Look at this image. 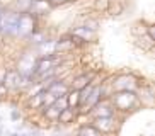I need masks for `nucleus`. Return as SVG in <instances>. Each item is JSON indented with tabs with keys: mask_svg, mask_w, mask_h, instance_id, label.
Returning <instances> with one entry per match:
<instances>
[{
	"mask_svg": "<svg viewBox=\"0 0 155 136\" xmlns=\"http://www.w3.org/2000/svg\"><path fill=\"white\" fill-rule=\"evenodd\" d=\"M109 7V0H94V9L97 12H106Z\"/></svg>",
	"mask_w": 155,
	"mask_h": 136,
	"instance_id": "obj_16",
	"label": "nucleus"
},
{
	"mask_svg": "<svg viewBox=\"0 0 155 136\" xmlns=\"http://www.w3.org/2000/svg\"><path fill=\"white\" fill-rule=\"evenodd\" d=\"M22 119V112L19 111L17 107H14L12 111H10V121H14V122H19Z\"/></svg>",
	"mask_w": 155,
	"mask_h": 136,
	"instance_id": "obj_18",
	"label": "nucleus"
},
{
	"mask_svg": "<svg viewBox=\"0 0 155 136\" xmlns=\"http://www.w3.org/2000/svg\"><path fill=\"white\" fill-rule=\"evenodd\" d=\"M9 136H26L24 133H19V131H14V133H7Z\"/></svg>",
	"mask_w": 155,
	"mask_h": 136,
	"instance_id": "obj_22",
	"label": "nucleus"
},
{
	"mask_svg": "<svg viewBox=\"0 0 155 136\" xmlns=\"http://www.w3.org/2000/svg\"><path fill=\"white\" fill-rule=\"evenodd\" d=\"M53 136H60V134H53Z\"/></svg>",
	"mask_w": 155,
	"mask_h": 136,
	"instance_id": "obj_24",
	"label": "nucleus"
},
{
	"mask_svg": "<svg viewBox=\"0 0 155 136\" xmlns=\"http://www.w3.org/2000/svg\"><path fill=\"white\" fill-rule=\"evenodd\" d=\"M9 89H7V85H5V83H0V99H2V97H7V95H9Z\"/></svg>",
	"mask_w": 155,
	"mask_h": 136,
	"instance_id": "obj_20",
	"label": "nucleus"
},
{
	"mask_svg": "<svg viewBox=\"0 0 155 136\" xmlns=\"http://www.w3.org/2000/svg\"><path fill=\"white\" fill-rule=\"evenodd\" d=\"M34 50L39 53V58L50 56V54L56 53V39H48V37H46L43 43H39V44L34 46Z\"/></svg>",
	"mask_w": 155,
	"mask_h": 136,
	"instance_id": "obj_9",
	"label": "nucleus"
},
{
	"mask_svg": "<svg viewBox=\"0 0 155 136\" xmlns=\"http://www.w3.org/2000/svg\"><path fill=\"white\" fill-rule=\"evenodd\" d=\"M77 136H104V134H102L97 128L92 126V122H89V124H84V126L78 128Z\"/></svg>",
	"mask_w": 155,
	"mask_h": 136,
	"instance_id": "obj_13",
	"label": "nucleus"
},
{
	"mask_svg": "<svg viewBox=\"0 0 155 136\" xmlns=\"http://www.w3.org/2000/svg\"><path fill=\"white\" fill-rule=\"evenodd\" d=\"M68 34L72 37H75V39H78L80 43H91V41H94V39H96V36H97L96 31H92V29L85 27L84 24L72 27V29L68 31Z\"/></svg>",
	"mask_w": 155,
	"mask_h": 136,
	"instance_id": "obj_5",
	"label": "nucleus"
},
{
	"mask_svg": "<svg viewBox=\"0 0 155 136\" xmlns=\"http://www.w3.org/2000/svg\"><path fill=\"white\" fill-rule=\"evenodd\" d=\"M92 80H94V73H80L77 77H73V80L70 82V89L80 90V89H84L85 85H89Z\"/></svg>",
	"mask_w": 155,
	"mask_h": 136,
	"instance_id": "obj_11",
	"label": "nucleus"
},
{
	"mask_svg": "<svg viewBox=\"0 0 155 136\" xmlns=\"http://www.w3.org/2000/svg\"><path fill=\"white\" fill-rule=\"evenodd\" d=\"M39 27V17L32 15L29 12L19 14V24H17V37L21 39H26V37L34 32Z\"/></svg>",
	"mask_w": 155,
	"mask_h": 136,
	"instance_id": "obj_3",
	"label": "nucleus"
},
{
	"mask_svg": "<svg viewBox=\"0 0 155 136\" xmlns=\"http://www.w3.org/2000/svg\"><path fill=\"white\" fill-rule=\"evenodd\" d=\"M113 90H137L138 89V82L133 75H118L114 78V82L111 83Z\"/></svg>",
	"mask_w": 155,
	"mask_h": 136,
	"instance_id": "obj_4",
	"label": "nucleus"
},
{
	"mask_svg": "<svg viewBox=\"0 0 155 136\" xmlns=\"http://www.w3.org/2000/svg\"><path fill=\"white\" fill-rule=\"evenodd\" d=\"M48 2H50L51 7L55 9V7H63V5H67L70 0H48Z\"/></svg>",
	"mask_w": 155,
	"mask_h": 136,
	"instance_id": "obj_19",
	"label": "nucleus"
},
{
	"mask_svg": "<svg viewBox=\"0 0 155 136\" xmlns=\"http://www.w3.org/2000/svg\"><path fill=\"white\" fill-rule=\"evenodd\" d=\"M4 77H5V68H4V66H0V83L4 82Z\"/></svg>",
	"mask_w": 155,
	"mask_h": 136,
	"instance_id": "obj_21",
	"label": "nucleus"
},
{
	"mask_svg": "<svg viewBox=\"0 0 155 136\" xmlns=\"http://www.w3.org/2000/svg\"><path fill=\"white\" fill-rule=\"evenodd\" d=\"M0 124H2V116H0Z\"/></svg>",
	"mask_w": 155,
	"mask_h": 136,
	"instance_id": "obj_23",
	"label": "nucleus"
},
{
	"mask_svg": "<svg viewBox=\"0 0 155 136\" xmlns=\"http://www.w3.org/2000/svg\"><path fill=\"white\" fill-rule=\"evenodd\" d=\"M45 92V90H43ZM43 92H39V94L36 95H31V97H28V107L32 109V111H38V109L43 105Z\"/></svg>",
	"mask_w": 155,
	"mask_h": 136,
	"instance_id": "obj_15",
	"label": "nucleus"
},
{
	"mask_svg": "<svg viewBox=\"0 0 155 136\" xmlns=\"http://www.w3.org/2000/svg\"><path fill=\"white\" fill-rule=\"evenodd\" d=\"M77 118H78L77 107H65V109H61V111H60L56 122H58V124H61V126H65V124H70V122H73Z\"/></svg>",
	"mask_w": 155,
	"mask_h": 136,
	"instance_id": "obj_10",
	"label": "nucleus"
},
{
	"mask_svg": "<svg viewBox=\"0 0 155 136\" xmlns=\"http://www.w3.org/2000/svg\"><path fill=\"white\" fill-rule=\"evenodd\" d=\"M84 26L85 27H89V29H92V31H96L97 32V29H99V21L97 19H92V17H87L85 21H84Z\"/></svg>",
	"mask_w": 155,
	"mask_h": 136,
	"instance_id": "obj_17",
	"label": "nucleus"
},
{
	"mask_svg": "<svg viewBox=\"0 0 155 136\" xmlns=\"http://www.w3.org/2000/svg\"><path fill=\"white\" fill-rule=\"evenodd\" d=\"M67 105L68 107H77L80 105V97H78V90H75V89H70L68 92H67Z\"/></svg>",
	"mask_w": 155,
	"mask_h": 136,
	"instance_id": "obj_14",
	"label": "nucleus"
},
{
	"mask_svg": "<svg viewBox=\"0 0 155 136\" xmlns=\"http://www.w3.org/2000/svg\"><path fill=\"white\" fill-rule=\"evenodd\" d=\"M109 102L114 107V111H119V112L133 111L138 105L137 90H116L111 94Z\"/></svg>",
	"mask_w": 155,
	"mask_h": 136,
	"instance_id": "obj_1",
	"label": "nucleus"
},
{
	"mask_svg": "<svg viewBox=\"0 0 155 136\" xmlns=\"http://www.w3.org/2000/svg\"><path fill=\"white\" fill-rule=\"evenodd\" d=\"M114 116H99V118L92 119V126L97 128L102 134H109L114 131Z\"/></svg>",
	"mask_w": 155,
	"mask_h": 136,
	"instance_id": "obj_6",
	"label": "nucleus"
},
{
	"mask_svg": "<svg viewBox=\"0 0 155 136\" xmlns=\"http://www.w3.org/2000/svg\"><path fill=\"white\" fill-rule=\"evenodd\" d=\"M46 90L50 92V94H53L55 97H58V95H65L67 92L70 90V82L63 80V78L56 77L55 80H51L48 85L45 87Z\"/></svg>",
	"mask_w": 155,
	"mask_h": 136,
	"instance_id": "obj_7",
	"label": "nucleus"
},
{
	"mask_svg": "<svg viewBox=\"0 0 155 136\" xmlns=\"http://www.w3.org/2000/svg\"><path fill=\"white\" fill-rule=\"evenodd\" d=\"M31 2L32 0H12V4H10L7 9L14 10V12H19V14H24V12H29Z\"/></svg>",
	"mask_w": 155,
	"mask_h": 136,
	"instance_id": "obj_12",
	"label": "nucleus"
},
{
	"mask_svg": "<svg viewBox=\"0 0 155 136\" xmlns=\"http://www.w3.org/2000/svg\"><path fill=\"white\" fill-rule=\"evenodd\" d=\"M51 10H53V7L48 0H32L31 7H29V14L36 15V17H43L46 14H50Z\"/></svg>",
	"mask_w": 155,
	"mask_h": 136,
	"instance_id": "obj_8",
	"label": "nucleus"
},
{
	"mask_svg": "<svg viewBox=\"0 0 155 136\" xmlns=\"http://www.w3.org/2000/svg\"><path fill=\"white\" fill-rule=\"evenodd\" d=\"M17 24H19V12L4 9L2 19H0V36L17 37Z\"/></svg>",
	"mask_w": 155,
	"mask_h": 136,
	"instance_id": "obj_2",
	"label": "nucleus"
}]
</instances>
